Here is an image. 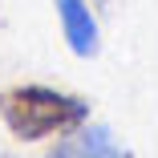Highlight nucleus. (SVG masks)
Returning <instances> with one entry per match:
<instances>
[{
  "label": "nucleus",
  "mask_w": 158,
  "mask_h": 158,
  "mask_svg": "<svg viewBox=\"0 0 158 158\" xmlns=\"http://www.w3.org/2000/svg\"><path fill=\"white\" fill-rule=\"evenodd\" d=\"M0 118L20 142H41L53 134H69L89 122V106L73 93L49 85H16L0 93Z\"/></svg>",
  "instance_id": "f257e3e1"
},
{
  "label": "nucleus",
  "mask_w": 158,
  "mask_h": 158,
  "mask_svg": "<svg viewBox=\"0 0 158 158\" xmlns=\"http://www.w3.org/2000/svg\"><path fill=\"white\" fill-rule=\"evenodd\" d=\"M49 158H134L110 126H77L61 138Z\"/></svg>",
  "instance_id": "f03ea898"
},
{
  "label": "nucleus",
  "mask_w": 158,
  "mask_h": 158,
  "mask_svg": "<svg viewBox=\"0 0 158 158\" xmlns=\"http://www.w3.org/2000/svg\"><path fill=\"white\" fill-rule=\"evenodd\" d=\"M57 20H61V33H65L69 49L77 57H98L102 49V33H98V20H93L85 0H53Z\"/></svg>",
  "instance_id": "7ed1b4c3"
},
{
  "label": "nucleus",
  "mask_w": 158,
  "mask_h": 158,
  "mask_svg": "<svg viewBox=\"0 0 158 158\" xmlns=\"http://www.w3.org/2000/svg\"><path fill=\"white\" fill-rule=\"evenodd\" d=\"M0 158H4V154H0Z\"/></svg>",
  "instance_id": "20e7f679"
}]
</instances>
